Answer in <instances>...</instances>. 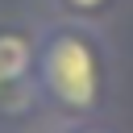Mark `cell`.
Wrapping results in <instances>:
<instances>
[{"label":"cell","mask_w":133,"mask_h":133,"mask_svg":"<svg viewBox=\"0 0 133 133\" xmlns=\"http://www.w3.org/2000/svg\"><path fill=\"white\" fill-rule=\"evenodd\" d=\"M37 100L58 108L62 116H91L104 100V54L79 21H58L37 33V62H33Z\"/></svg>","instance_id":"cell-1"},{"label":"cell","mask_w":133,"mask_h":133,"mask_svg":"<svg viewBox=\"0 0 133 133\" xmlns=\"http://www.w3.org/2000/svg\"><path fill=\"white\" fill-rule=\"evenodd\" d=\"M33 62H37V37H29L25 29L0 25V79L33 83Z\"/></svg>","instance_id":"cell-2"},{"label":"cell","mask_w":133,"mask_h":133,"mask_svg":"<svg viewBox=\"0 0 133 133\" xmlns=\"http://www.w3.org/2000/svg\"><path fill=\"white\" fill-rule=\"evenodd\" d=\"M33 104H37L33 83H4L0 79V116H25Z\"/></svg>","instance_id":"cell-3"},{"label":"cell","mask_w":133,"mask_h":133,"mask_svg":"<svg viewBox=\"0 0 133 133\" xmlns=\"http://www.w3.org/2000/svg\"><path fill=\"white\" fill-rule=\"evenodd\" d=\"M58 8L71 12V17H96V12L108 8V0H58Z\"/></svg>","instance_id":"cell-4"},{"label":"cell","mask_w":133,"mask_h":133,"mask_svg":"<svg viewBox=\"0 0 133 133\" xmlns=\"http://www.w3.org/2000/svg\"><path fill=\"white\" fill-rule=\"evenodd\" d=\"M66 133H108V129H100V125H75V129H66Z\"/></svg>","instance_id":"cell-5"}]
</instances>
